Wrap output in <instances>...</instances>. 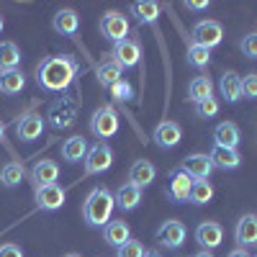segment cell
Returning a JSON list of instances; mask_svg holds the SVG:
<instances>
[{"label": "cell", "mask_w": 257, "mask_h": 257, "mask_svg": "<svg viewBox=\"0 0 257 257\" xmlns=\"http://www.w3.org/2000/svg\"><path fill=\"white\" fill-rule=\"evenodd\" d=\"M26 88V75L21 70H3L0 72V93L3 95H18Z\"/></svg>", "instance_id": "cell-25"}, {"label": "cell", "mask_w": 257, "mask_h": 257, "mask_svg": "<svg viewBox=\"0 0 257 257\" xmlns=\"http://www.w3.org/2000/svg\"><path fill=\"white\" fill-rule=\"evenodd\" d=\"M111 57L121 70H134L139 64V59H142V47H139L137 39H123V41H118V44H113Z\"/></svg>", "instance_id": "cell-7"}, {"label": "cell", "mask_w": 257, "mask_h": 257, "mask_svg": "<svg viewBox=\"0 0 257 257\" xmlns=\"http://www.w3.org/2000/svg\"><path fill=\"white\" fill-rule=\"evenodd\" d=\"M64 257H82V254H77V252H70V254H64Z\"/></svg>", "instance_id": "cell-45"}, {"label": "cell", "mask_w": 257, "mask_h": 257, "mask_svg": "<svg viewBox=\"0 0 257 257\" xmlns=\"http://www.w3.org/2000/svg\"><path fill=\"white\" fill-rule=\"evenodd\" d=\"M108 90H111V98L113 100H121V103L134 98V88H132V82H126V80H118L116 85H111Z\"/></svg>", "instance_id": "cell-34"}, {"label": "cell", "mask_w": 257, "mask_h": 257, "mask_svg": "<svg viewBox=\"0 0 257 257\" xmlns=\"http://www.w3.org/2000/svg\"><path fill=\"white\" fill-rule=\"evenodd\" d=\"M77 72H80V64L75 57L57 54V57L41 59V64L36 67V82L39 88H44L49 93H64L75 82Z\"/></svg>", "instance_id": "cell-1"}, {"label": "cell", "mask_w": 257, "mask_h": 257, "mask_svg": "<svg viewBox=\"0 0 257 257\" xmlns=\"http://www.w3.org/2000/svg\"><path fill=\"white\" fill-rule=\"evenodd\" d=\"M234 239H237V244L242 249L257 244V213H244L237 221V226H234Z\"/></svg>", "instance_id": "cell-16"}, {"label": "cell", "mask_w": 257, "mask_h": 257, "mask_svg": "<svg viewBox=\"0 0 257 257\" xmlns=\"http://www.w3.org/2000/svg\"><path fill=\"white\" fill-rule=\"evenodd\" d=\"M221 39H224L221 24H219V21H211V18L198 21V24L193 26V31H190V41H193V44H201V47H206L208 52H211L213 47H219Z\"/></svg>", "instance_id": "cell-6"}, {"label": "cell", "mask_w": 257, "mask_h": 257, "mask_svg": "<svg viewBox=\"0 0 257 257\" xmlns=\"http://www.w3.org/2000/svg\"><path fill=\"white\" fill-rule=\"evenodd\" d=\"M226 257H249V252H247V249H242V247H237V249H231Z\"/></svg>", "instance_id": "cell-40"}, {"label": "cell", "mask_w": 257, "mask_h": 257, "mask_svg": "<svg viewBox=\"0 0 257 257\" xmlns=\"http://www.w3.org/2000/svg\"><path fill=\"white\" fill-rule=\"evenodd\" d=\"M211 95H213V82H211L208 75H198V77L190 80V85H188V100L193 105L206 100V98H211Z\"/></svg>", "instance_id": "cell-26"}, {"label": "cell", "mask_w": 257, "mask_h": 257, "mask_svg": "<svg viewBox=\"0 0 257 257\" xmlns=\"http://www.w3.org/2000/svg\"><path fill=\"white\" fill-rule=\"evenodd\" d=\"M44 132V118L41 113H24L16 121V137L21 142H36Z\"/></svg>", "instance_id": "cell-14"}, {"label": "cell", "mask_w": 257, "mask_h": 257, "mask_svg": "<svg viewBox=\"0 0 257 257\" xmlns=\"http://www.w3.org/2000/svg\"><path fill=\"white\" fill-rule=\"evenodd\" d=\"M21 64V49L16 41H0V72L3 70H18Z\"/></svg>", "instance_id": "cell-28"}, {"label": "cell", "mask_w": 257, "mask_h": 257, "mask_svg": "<svg viewBox=\"0 0 257 257\" xmlns=\"http://www.w3.org/2000/svg\"><path fill=\"white\" fill-rule=\"evenodd\" d=\"M95 75H98V82L103 85V88H111V85H116L118 80H123V70L118 67V64H116L113 59H108V62L98 64Z\"/></svg>", "instance_id": "cell-29"}, {"label": "cell", "mask_w": 257, "mask_h": 257, "mask_svg": "<svg viewBox=\"0 0 257 257\" xmlns=\"http://www.w3.org/2000/svg\"><path fill=\"white\" fill-rule=\"evenodd\" d=\"M29 178H31L34 188H39V185H54L57 178H59V165L54 160H47V157L36 160V165L31 167V173H29Z\"/></svg>", "instance_id": "cell-15"}, {"label": "cell", "mask_w": 257, "mask_h": 257, "mask_svg": "<svg viewBox=\"0 0 257 257\" xmlns=\"http://www.w3.org/2000/svg\"><path fill=\"white\" fill-rule=\"evenodd\" d=\"M6 128H8V126H6L3 121H0V139H3V137H6Z\"/></svg>", "instance_id": "cell-43"}, {"label": "cell", "mask_w": 257, "mask_h": 257, "mask_svg": "<svg viewBox=\"0 0 257 257\" xmlns=\"http://www.w3.org/2000/svg\"><path fill=\"white\" fill-rule=\"evenodd\" d=\"M113 208H116L113 193L108 188H93L88 193V198L82 201V219L93 229H103L105 224L111 221Z\"/></svg>", "instance_id": "cell-2"}, {"label": "cell", "mask_w": 257, "mask_h": 257, "mask_svg": "<svg viewBox=\"0 0 257 257\" xmlns=\"http://www.w3.org/2000/svg\"><path fill=\"white\" fill-rule=\"evenodd\" d=\"M185 237H188V229L183 221L178 219H167L160 229H157V242L165 247V249H180L185 244Z\"/></svg>", "instance_id": "cell-8"}, {"label": "cell", "mask_w": 257, "mask_h": 257, "mask_svg": "<svg viewBox=\"0 0 257 257\" xmlns=\"http://www.w3.org/2000/svg\"><path fill=\"white\" fill-rule=\"evenodd\" d=\"M219 93L226 103H239L242 100V75H237L234 70H226L219 77Z\"/></svg>", "instance_id": "cell-20"}, {"label": "cell", "mask_w": 257, "mask_h": 257, "mask_svg": "<svg viewBox=\"0 0 257 257\" xmlns=\"http://www.w3.org/2000/svg\"><path fill=\"white\" fill-rule=\"evenodd\" d=\"M239 49H242V54H244L247 59H257V31H252V34L242 36Z\"/></svg>", "instance_id": "cell-37"}, {"label": "cell", "mask_w": 257, "mask_h": 257, "mask_svg": "<svg viewBox=\"0 0 257 257\" xmlns=\"http://www.w3.org/2000/svg\"><path fill=\"white\" fill-rule=\"evenodd\" d=\"M144 244L139 242V239H128V242H123L118 249H116V257H144Z\"/></svg>", "instance_id": "cell-35"}, {"label": "cell", "mask_w": 257, "mask_h": 257, "mask_svg": "<svg viewBox=\"0 0 257 257\" xmlns=\"http://www.w3.org/2000/svg\"><path fill=\"white\" fill-rule=\"evenodd\" d=\"M128 31H132V24H128V18L118 11H105L103 18H100V34L103 39L113 41V44H118V41L128 39Z\"/></svg>", "instance_id": "cell-5"}, {"label": "cell", "mask_w": 257, "mask_h": 257, "mask_svg": "<svg viewBox=\"0 0 257 257\" xmlns=\"http://www.w3.org/2000/svg\"><path fill=\"white\" fill-rule=\"evenodd\" d=\"M211 3H208V0H185V8L188 11H206Z\"/></svg>", "instance_id": "cell-39"}, {"label": "cell", "mask_w": 257, "mask_h": 257, "mask_svg": "<svg viewBox=\"0 0 257 257\" xmlns=\"http://www.w3.org/2000/svg\"><path fill=\"white\" fill-rule=\"evenodd\" d=\"M254 247H257V244H254Z\"/></svg>", "instance_id": "cell-46"}, {"label": "cell", "mask_w": 257, "mask_h": 257, "mask_svg": "<svg viewBox=\"0 0 257 257\" xmlns=\"http://www.w3.org/2000/svg\"><path fill=\"white\" fill-rule=\"evenodd\" d=\"M193 257H213V252H208V249H201V252H196Z\"/></svg>", "instance_id": "cell-41"}, {"label": "cell", "mask_w": 257, "mask_h": 257, "mask_svg": "<svg viewBox=\"0 0 257 257\" xmlns=\"http://www.w3.org/2000/svg\"><path fill=\"white\" fill-rule=\"evenodd\" d=\"M242 142V132L237 123L231 121H221L216 128H213V144L216 147H226V149H237Z\"/></svg>", "instance_id": "cell-18"}, {"label": "cell", "mask_w": 257, "mask_h": 257, "mask_svg": "<svg viewBox=\"0 0 257 257\" xmlns=\"http://www.w3.org/2000/svg\"><path fill=\"white\" fill-rule=\"evenodd\" d=\"M183 170H185V173H188L193 180H208L211 173H213L216 167H213V162H211L208 155L193 152V155H188V157L183 160Z\"/></svg>", "instance_id": "cell-13"}, {"label": "cell", "mask_w": 257, "mask_h": 257, "mask_svg": "<svg viewBox=\"0 0 257 257\" xmlns=\"http://www.w3.org/2000/svg\"><path fill=\"white\" fill-rule=\"evenodd\" d=\"M85 175H100V173H108L111 165H113V149L108 142H95L88 155H85Z\"/></svg>", "instance_id": "cell-4"}, {"label": "cell", "mask_w": 257, "mask_h": 257, "mask_svg": "<svg viewBox=\"0 0 257 257\" xmlns=\"http://www.w3.org/2000/svg\"><path fill=\"white\" fill-rule=\"evenodd\" d=\"M155 178H157V167L149 162V160H137L132 167H128V183L137 185V188L152 185Z\"/></svg>", "instance_id": "cell-19"}, {"label": "cell", "mask_w": 257, "mask_h": 257, "mask_svg": "<svg viewBox=\"0 0 257 257\" xmlns=\"http://www.w3.org/2000/svg\"><path fill=\"white\" fill-rule=\"evenodd\" d=\"M88 149H90V144H88L85 137H70V139H64V144H62V160L70 162V165L82 162L85 155H88Z\"/></svg>", "instance_id": "cell-24"}, {"label": "cell", "mask_w": 257, "mask_h": 257, "mask_svg": "<svg viewBox=\"0 0 257 257\" xmlns=\"http://www.w3.org/2000/svg\"><path fill=\"white\" fill-rule=\"evenodd\" d=\"M152 139H155V144L160 149H175L180 144V139H183V128H180L178 121H160L155 126Z\"/></svg>", "instance_id": "cell-11"}, {"label": "cell", "mask_w": 257, "mask_h": 257, "mask_svg": "<svg viewBox=\"0 0 257 257\" xmlns=\"http://www.w3.org/2000/svg\"><path fill=\"white\" fill-rule=\"evenodd\" d=\"M185 62L190 64V67H196V70H206L211 64V52L206 47L193 44V41H190L188 49H185Z\"/></svg>", "instance_id": "cell-31"}, {"label": "cell", "mask_w": 257, "mask_h": 257, "mask_svg": "<svg viewBox=\"0 0 257 257\" xmlns=\"http://www.w3.org/2000/svg\"><path fill=\"white\" fill-rule=\"evenodd\" d=\"M216 113H219V100L213 98V95L206 98V100H201V103H196V116L198 118H206L208 121V118H213Z\"/></svg>", "instance_id": "cell-33"}, {"label": "cell", "mask_w": 257, "mask_h": 257, "mask_svg": "<svg viewBox=\"0 0 257 257\" xmlns=\"http://www.w3.org/2000/svg\"><path fill=\"white\" fill-rule=\"evenodd\" d=\"M26 167L21 165V162H6L3 170H0V185H6V188H18L21 183L26 180Z\"/></svg>", "instance_id": "cell-27"}, {"label": "cell", "mask_w": 257, "mask_h": 257, "mask_svg": "<svg viewBox=\"0 0 257 257\" xmlns=\"http://www.w3.org/2000/svg\"><path fill=\"white\" fill-rule=\"evenodd\" d=\"M113 201H116V208H121L123 213H132L139 208L142 203V188L132 185V183H123L116 193H113Z\"/></svg>", "instance_id": "cell-17"}, {"label": "cell", "mask_w": 257, "mask_h": 257, "mask_svg": "<svg viewBox=\"0 0 257 257\" xmlns=\"http://www.w3.org/2000/svg\"><path fill=\"white\" fill-rule=\"evenodd\" d=\"M6 29V21H3V16H0V31H3Z\"/></svg>", "instance_id": "cell-44"}, {"label": "cell", "mask_w": 257, "mask_h": 257, "mask_svg": "<svg viewBox=\"0 0 257 257\" xmlns=\"http://www.w3.org/2000/svg\"><path fill=\"white\" fill-rule=\"evenodd\" d=\"M196 242L201 244V249L213 252L224 242V226L219 221H201L196 229Z\"/></svg>", "instance_id": "cell-12"}, {"label": "cell", "mask_w": 257, "mask_h": 257, "mask_svg": "<svg viewBox=\"0 0 257 257\" xmlns=\"http://www.w3.org/2000/svg\"><path fill=\"white\" fill-rule=\"evenodd\" d=\"M190 188H193V178L185 173L183 167L170 170L167 175V196L173 203H185L190 198Z\"/></svg>", "instance_id": "cell-9"}, {"label": "cell", "mask_w": 257, "mask_h": 257, "mask_svg": "<svg viewBox=\"0 0 257 257\" xmlns=\"http://www.w3.org/2000/svg\"><path fill=\"white\" fill-rule=\"evenodd\" d=\"M242 98L257 100V72H247L242 77Z\"/></svg>", "instance_id": "cell-36"}, {"label": "cell", "mask_w": 257, "mask_h": 257, "mask_svg": "<svg viewBox=\"0 0 257 257\" xmlns=\"http://www.w3.org/2000/svg\"><path fill=\"white\" fill-rule=\"evenodd\" d=\"M211 198H213V185H211L208 180H193L188 203H193V206H206V203H211Z\"/></svg>", "instance_id": "cell-32"}, {"label": "cell", "mask_w": 257, "mask_h": 257, "mask_svg": "<svg viewBox=\"0 0 257 257\" xmlns=\"http://www.w3.org/2000/svg\"><path fill=\"white\" fill-rule=\"evenodd\" d=\"M52 26H54V31L62 34V36H75V34L80 31V16H77V11H72V8H62V11L54 13Z\"/></svg>", "instance_id": "cell-22"}, {"label": "cell", "mask_w": 257, "mask_h": 257, "mask_svg": "<svg viewBox=\"0 0 257 257\" xmlns=\"http://www.w3.org/2000/svg\"><path fill=\"white\" fill-rule=\"evenodd\" d=\"M118 126H121V118H118L116 108L108 105V103L95 108L93 116H90V132H93V137H98V142H105V139L116 137Z\"/></svg>", "instance_id": "cell-3"}, {"label": "cell", "mask_w": 257, "mask_h": 257, "mask_svg": "<svg viewBox=\"0 0 257 257\" xmlns=\"http://www.w3.org/2000/svg\"><path fill=\"white\" fill-rule=\"evenodd\" d=\"M64 198H67V193L57 183L34 188V201H36V208H41V211H59L64 206Z\"/></svg>", "instance_id": "cell-10"}, {"label": "cell", "mask_w": 257, "mask_h": 257, "mask_svg": "<svg viewBox=\"0 0 257 257\" xmlns=\"http://www.w3.org/2000/svg\"><path fill=\"white\" fill-rule=\"evenodd\" d=\"M0 257H24V249L13 242H6V244H0Z\"/></svg>", "instance_id": "cell-38"}, {"label": "cell", "mask_w": 257, "mask_h": 257, "mask_svg": "<svg viewBox=\"0 0 257 257\" xmlns=\"http://www.w3.org/2000/svg\"><path fill=\"white\" fill-rule=\"evenodd\" d=\"M132 13L137 16L139 24H157V18H160V3H152V0H139V3L132 6Z\"/></svg>", "instance_id": "cell-30"}, {"label": "cell", "mask_w": 257, "mask_h": 257, "mask_svg": "<svg viewBox=\"0 0 257 257\" xmlns=\"http://www.w3.org/2000/svg\"><path fill=\"white\" fill-rule=\"evenodd\" d=\"M208 157H211L213 167H219V170H237V167H242V155L237 152V149H226V147L213 144Z\"/></svg>", "instance_id": "cell-23"}, {"label": "cell", "mask_w": 257, "mask_h": 257, "mask_svg": "<svg viewBox=\"0 0 257 257\" xmlns=\"http://www.w3.org/2000/svg\"><path fill=\"white\" fill-rule=\"evenodd\" d=\"M103 239L105 244H111V247H121L123 242L132 239V226H128L123 219H111L108 224L103 226Z\"/></svg>", "instance_id": "cell-21"}, {"label": "cell", "mask_w": 257, "mask_h": 257, "mask_svg": "<svg viewBox=\"0 0 257 257\" xmlns=\"http://www.w3.org/2000/svg\"><path fill=\"white\" fill-rule=\"evenodd\" d=\"M144 257H162V254H160L157 249H147V252H144Z\"/></svg>", "instance_id": "cell-42"}]
</instances>
